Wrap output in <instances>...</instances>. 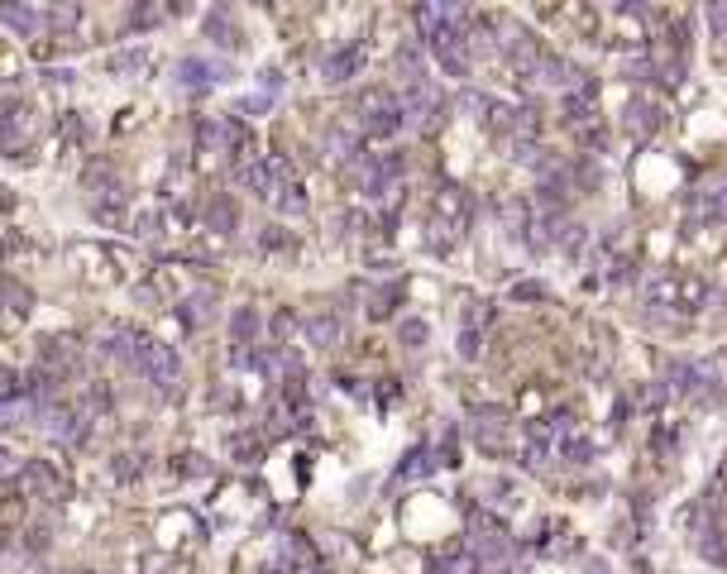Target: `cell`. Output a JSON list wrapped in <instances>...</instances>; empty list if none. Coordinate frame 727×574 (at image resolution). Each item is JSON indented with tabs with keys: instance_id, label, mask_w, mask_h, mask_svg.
I'll return each instance as SVG.
<instances>
[{
	"instance_id": "obj_1",
	"label": "cell",
	"mask_w": 727,
	"mask_h": 574,
	"mask_svg": "<svg viewBox=\"0 0 727 574\" xmlns=\"http://www.w3.org/2000/svg\"><path fill=\"white\" fill-rule=\"evenodd\" d=\"M647 297H651V316L647 321H661V325H679L685 316H694L703 302H713V287L694 273H679V268H661V273L647 283Z\"/></svg>"
},
{
	"instance_id": "obj_2",
	"label": "cell",
	"mask_w": 727,
	"mask_h": 574,
	"mask_svg": "<svg viewBox=\"0 0 727 574\" xmlns=\"http://www.w3.org/2000/svg\"><path fill=\"white\" fill-rule=\"evenodd\" d=\"M402 120H407V111H402V101H397L388 87L359 91V101H355V130H359V134L388 139V134L402 130Z\"/></svg>"
},
{
	"instance_id": "obj_3",
	"label": "cell",
	"mask_w": 727,
	"mask_h": 574,
	"mask_svg": "<svg viewBox=\"0 0 727 574\" xmlns=\"http://www.w3.org/2000/svg\"><path fill=\"white\" fill-rule=\"evenodd\" d=\"M469 220H474V192L460 182H440L431 192V226H440L450 240H460L469 230Z\"/></svg>"
},
{
	"instance_id": "obj_4",
	"label": "cell",
	"mask_w": 727,
	"mask_h": 574,
	"mask_svg": "<svg viewBox=\"0 0 727 574\" xmlns=\"http://www.w3.org/2000/svg\"><path fill=\"white\" fill-rule=\"evenodd\" d=\"M665 125V111L655 105L651 96H631L627 111H623V134L631 139V144H651L655 134H661Z\"/></svg>"
},
{
	"instance_id": "obj_5",
	"label": "cell",
	"mask_w": 727,
	"mask_h": 574,
	"mask_svg": "<svg viewBox=\"0 0 727 574\" xmlns=\"http://www.w3.org/2000/svg\"><path fill=\"white\" fill-rule=\"evenodd\" d=\"M402 111H407V120H412V125L431 130V125H436V111H440L436 81H412V87H407V96H402Z\"/></svg>"
},
{
	"instance_id": "obj_6",
	"label": "cell",
	"mask_w": 727,
	"mask_h": 574,
	"mask_svg": "<svg viewBox=\"0 0 727 574\" xmlns=\"http://www.w3.org/2000/svg\"><path fill=\"white\" fill-rule=\"evenodd\" d=\"M502 421H508V417H502L498 407H478L474 421H469V440H474V445H484V450L494 455L498 445H502V431H508Z\"/></svg>"
},
{
	"instance_id": "obj_7",
	"label": "cell",
	"mask_w": 727,
	"mask_h": 574,
	"mask_svg": "<svg viewBox=\"0 0 727 574\" xmlns=\"http://www.w3.org/2000/svg\"><path fill=\"white\" fill-rule=\"evenodd\" d=\"M139 373H149L154 383H163V388H172V383H178V359H172V349H168V345L149 340L144 359H139Z\"/></svg>"
},
{
	"instance_id": "obj_8",
	"label": "cell",
	"mask_w": 727,
	"mask_h": 574,
	"mask_svg": "<svg viewBox=\"0 0 727 574\" xmlns=\"http://www.w3.org/2000/svg\"><path fill=\"white\" fill-rule=\"evenodd\" d=\"M689 226H727V187H713L689 202Z\"/></svg>"
},
{
	"instance_id": "obj_9",
	"label": "cell",
	"mask_w": 727,
	"mask_h": 574,
	"mask_svg": "<svg viewBox=\"0 0 727 574\" xmlns=\"http://www.w3.org/2000/svg\"><path fill=\"white\" fill-rule=\"evenodd\" d=\"M19 488H25V494H34V498H57V494H63L57 474H53L43 460H29V464H25V474H19Z\"/></svg>"
},
{
	"instance_id": "obj_10",
	"label": "cell",
	"mask_w": 727,
	"mask_h": 574,
	"mask_svg": "<svg viewBox=\"0 0 727 574\" xmlns=\"http://www.w3.org/2000/svg\"><path fill=\"white\" fill-rule=\"evenodd\" d=\"M220 77H226V67H220V63H206V57H182V63H178V81H182V87L206 91L210 81H220Z\"/></svg>"
},
{
	"instance_id": "obj_11",
	"label": "cell",
	"mask_w": 727,
	"mask_h": 574,
	"mask_svg": "<svg viewBox=\"0 0 727 574\" xmlns=\"http://www.w3.org/2000/svg\"><path fill=\"white\" fill-rule=\"evenodd\" d=\"M39 359H43V369H49V373H57V369H73L77 359H81V349H77V340H67V335H53V340H43Z\"/></svg>"
},
{
	"instance_id": "obj_12",
	"label": "cell",
	"mask_w": 727,
	"mask_h": 574,
	"mask_svg": "<svg viewBox=\"0 0 727 574\" xmlns=\"http://www.w3.org/2000/svg\"><path fill=\"white\" fill-rule=\"evenodd\" d=\"M206 39L216 43V49H240V25L230 19V10H210L206 15Z\"/></svg>"
},
{
	"instance_id": "obj_13",
	"label": "cell",
	"mask_w": 727,
	"mask_h": 574,
	"mask_svg": "<svg viewBox=\"0 0 727 574\" xmlns=\"http://www.w3.org/2000/svg\"><path fill=\"white\" fill-rule=\"evenodd\" d=\"M0 19H5L19 39H34V34L49 25V15H43V10H34V5H5V15H0Z\"/></svg>"
},
{
	"instance_id": "obj_14",
	"label": "cell",
	"mask_w": 727,
	"mask_h": 574,
	"mask_svg": "<svg viewBox=\"0 0 727 574\" xmlns=\"http://www.w3.org/2000/svg\"><path fill=\"white\" fill-rule=\"evenodd\" d=\"M302 335H307V345L311 349H331L335 340H340V321L335 316H307V321H302Z\"/></svg>"
},
{
	"instance_id": "obj_15",
	"label": "cell",
	"mask_w": 727,
	"mask_h": 574,
	"mask_svg": "<svg viewBox=\"0 0 727 574\" xmlns=\"http://www.w3.org/2000/svg\"><path fill=\"white\" fill-rule=\"evenodd\" d=\"M259 331H264V316L259 311H254V307H234V316H230V340H234V345L249 349L254 340H259Z\"/></svg>"
},
{
	"instance_id": "obj_16",
	"label": "cell",
	"mask_w": 727,
	"mask_h": 574,
	"mask_svg": "<svg viewBox=\"0 0 727 574\" xmlns=\"http://www.w3.org/2000/svg\"><path fill=\"white\" fill-rule=\"evenodd\" d=\"M0 134H5V149H19L29 139V111L15 96H10V105H5V125H0Z\"/></svg>"
},
{
	"instance_id": "obj_17",
	"label": "cell",
	"mask_w": 727,
	"mask_h": 574,
	"mask_svg": "<svg viewBox=\"0 0 727 574\" xmlns=\"http://www.w3.org/2000/svg\"><path fill=\"white\" fill-rule=\"evenodd\" d=\"M202 220L210 230H234V220H240V206L230 202V196H210L206 210H202Z\"/></svg>"
},
{
	"instance_id": "obj_18",
	"label": "cell",
	"mask_w": 727,
	"mask_h": 574,
	"mask_svg": "<svg viewBox=\"0 0 727 574\" xmlns=\"http://www.w3.org/2000/svg\"><path fill=\"white\" fill-rule=\"evenodd\" d=\"M321 73H325V81H349L359 73V49H335L331 57H325Z\"/></svg>"
},
{
	"instance_id": "obj_19",
	"label": "cell",
	"mask_w": 727,
	"mask_h": 574,
	"mask_svg": "<svg viewBox=\"0 0 727 574\" xmlns=\"http://www.w3.org/2000/svg\"><path fill=\"white\" fill-rule=\"evenodd\" d=\"M536 81H546V87H565V81H574V73H570V63L565 57H555V53H546L541 63H536V73H532Z\"/></svg>"
},
{
	"instance_id": "obj_20",
	"label": "cell",
	"mask_w": 727,
	"mask_h": 574,
	"mask_svg": "<svg viewBox=\"0 0 727 574\" xmlns=\"http://www.w3.org/2000/svg\"><path fill=\"white\" fill-rule=\"evenodd\" d=\"M393 67L402 77H412V81H426V63H421V49L417 43H402V49L393 53Z\"/></svg>"
},
{
	"instance_id": "obj_21",
	"label": "cell",
	"mask_w": 727,
	"mask_h": 574,
	"mask_svg": "<svg viewBox=\"0 0 727 574\" xmlns=\"http://www.w3.org/2000/svg\"><path fill=\"white\" fill-rule=\"evenodd\" d=\"M426 340H431V325L421 321V316H402V321H397V345L417 349V345H426Z\"/></svg>"
},
{
	"instance_id": "obj_22",
	"label": "cell",
	"mask_w": 727,
	"mask_h": 574,
	"mask_svg": "<svg viewBox=\"0 0 727 574\" xmlns=\"http://www.w3.org/2000/svg\"><path fill=\"white\" fill-rule=\"evenodd\" d=\"M149 67V53L144 49H120L111 57V73H120V77H139Z\"/></svg>"
},
{
	"instance_id": "obj_23",
	"label": "cell",
	"mask_w": 727,
	"mask_h": 574,
	"mask_svg": "<svg viewBox=\"0 0 727 574\" xmlns=\"http://www.w3.org/2000/svg\"><path fill=\"white\" fill-rule=\"evenodd\" d=\"M29 287L25 283H19V278H5V307H10V316H15V321H19V316H29Z\"/></svg>"
},
{
	"instance_id": "obj_24",
	"label": "cell",
	"mask_w": 727,
	"mask_h": 574,
	"mask_svg": "<svg viewBox=\"0 0 727 574\" xmlns=\"http://www.w3.org/2000/svg\"><path fill=\"white\" fill-rule=\"evenodd\" d=\"M230 455H234V460H240V464H259V436H249V431H240V436H230Z\"/></svg>"
},
{
	"instance_id": "obj_25",
	"label": "cell",
	"mask_w": 727,
	"mask_h": 574,
	"mask_svg": "<svg viewBox=\"0 0 727 574\" xmlns=\"http://www.w3.org/2000/svg\"><path fill=\"white\" fill-rule=\"evenodd\" d=\"M431 464H436L431 450H412L402 464H397V478H421V474H431Z\"/></svg>"
},
{
	"instance_id": "obj_26",
	"label": "cell",
	"mask_w": 727,
	"mask_h": 574,
	"mask_svg": "<svg viewBox=\"0 0 727 574\" xmlns=\"http://www.w3.org/2000/svg\"><path fill=\"white\" fill-rule=\"evenodd\" d=\"M273 202H278V210H283V216H302V210H307V196H302V182L283 187V192H278Z\"/></svg>"
},
{
	"instance_id": "obj_27",
	"label": "cell",
	"mask_w": 727,
	"mask_h": 574,
	"mask_svg": "<svg viewBox=\"0 0 727 574\" xmlns=\"http://www.w3.org/2000/svg\"><path fill=\"white\" fill-rule=\"evenodd\" d=\"M488 321H494V302L478 297V302H469V307H464V331H484Z\"/></svg>"
},
{
	"instance_id": "obj_28",
	"label": "cell",
	"mask_w": 727,
	"mask_h": 574,
	"mask_svg": "<svg viewBox=\"0 0 727 574\" xmlns=\"http://www.w3.org/2000/svg\"><path fill=\"white\" fill-rule=\"evenodd\" d=\"M283 402L287 407H307V379H302V369L283 373Z\"/></svg>"
},
{
	"instance_id": "obj_29",
	"label": "cell",
	"mask_w": 727,
	"mask_h": 574,
	"mask_svg": "<svg viewBox=\"0 0 727 574\" xmlns=\"http://www.w3.org/2000/svg\"><path fill=\"white\" fill-rule=\"evenodd\" d=\"M699 541V555L703 560H727V541H723V532L713 526V532H703V536H694Z\"/></svg>"
},
{
	"instance_id": "obj_30",
	"label": "cell",
	"mask_w": 727,
	"mask_h": 574,
	"mask_svg": "<svg viewBox=\"0 0 727 574\" xmlns=\"http://www.w3.org/2000/svg\"><path fill=\"white\" fill-rule=\"evenodd\" d=\"M478 565H484V560H478L474 550H469V555H450V560H440V574H478Z\"/></svg>"
},
{
	"instance_id": "obj_31",
	"label": "cell",
	"mask_w": 727,
	"mask_h": 574,
	"mask_svg": "<svg viewBox=\"0 0 727 574\" xmlns=\"http://www.w3.org/2000/svg\"><path fill=\"white\" fill-rule=\"evenodd\" d=\"M546 297H550V287L546 283H532V278L512 287V302H546Z\"/></svg>"
},
{
	"instance_id": "obj_32",
	"label": "cell",
	"mask_w": 727,
	"mask_h": 574,
	"mask_svg": "<svg viewBox=\"0 0 727 574\" xmlns=\"http://www.w3.org/2000/svg\"><path fill=\"white\" fill-rule=\"evenodd\" d=\"M158 19H163L158 5H134V10H130V25H134V29H154Z\"/></svg>"
},
{
	"instance_id": "obj_33",
	"label": "cell",
	"mask_w": 727,
	"mask_h": 574,
	"mask_svg": "<svg viewBox=\"0 0 727 574\" xmlns=\"http://www.w3.org/2000/svg\"><path fill=\"white\" fill-rule=\"evenodd\" d=\"M460 355H464V359H478V355H484V331H464V325H460Z\"/></svg>"
},
{
	"instance_id": "obj_34",
	"label": "cell",
	"mask_w": 727,
	"mask_h": 574,
	"mask_svg": "<svg viewBox=\"0 0 727 574\" xmlns=\"http://www.w3.org/2000/svg\"><path fill=\"white\" fill-rule=\"evenodd\" d=\"M134 235H139V240H154V235H163V216H154V210H144V216L134 220Z\"/></svg>"
},
{
	"instance_id": "obj_35",
	"label": "cell",
	"mask_w": 727,
	"mask_h": 574,
	"mask_svg": "<svg viewBox=\"0 0 727 574\" xmlns=\"http://www.w3.org/2000/svg\"><path fill=\"white\" fill-rule=\"evenodd\" d=\"M292 325H297V316H292V311H278L273 321H268V335H273V345H278V340H283V335L292 331Z\"/></svg>"
},
{
	"instance_id": "obj_36",
	"label": "cell",
	"mask_w": 727,
	"mask_h": 574,
	"mask_svg": "<svg viewBox=\"0 0 727 574\" xmlns=\"http://www.w3.org/2000/svg\"><path fill=\"white\" fill-rule=\"evenodd\" d=\"M393 297H397V292H373V302H369V316H373V321H383V316L393 311Z\"/></svg>"
},
{
	"instance_id": "obj_37",
	"label": "cell",
	"mask_w": 727,
	"mask_h": 574,
	"mask_svg": "<svg viewBox=\"0 0 727 574\" xmlns=\"http://www.w3.org/2000/svg\"><path fill=\"white\" fill-rule=\"evenodd\" d=\"M139 470H144V464H139V455H120V460H115V478H134Z\"/></svg>"
},
{
	"instance_id": "obj_38",
	"label": "cell",
	"mask_w": 727,
	"mask_h": 574,
	"mask_svg": "<svg viewBox=\"0 0 727 574\" xmlns=\"http://www.w3.org/2000/svg\"><path fill=\"white\" fill-rule=\"evenodd\" d=\"M259 91H264V96H268V91L278 96V91H283V73H273V67H268V73H259Z\"/></svg>"
},
{
	"instance_id": "obj_39",
	"label": "cell",
	"mask_w": 727,
	"mask_h": 574,
	"mask_svg": "<svg viewBox=\"0 0 727 574\" xmlns=\"http://www.w3.org/2000/svg\"><path fill=\"white\" fill-rule=\"evenodd\" d=\"M182 474H196V478H202V474H210V464L202 460V455H182Z\"/></svg>"
},
{
	"instance_id": "obj_40",
	"label": "cell",
	"mask_w": 727,
	"mask_h": 574,
	"mask_svg": "<svg viewBox=\"0 0 727 574\" xmlns=\"http://www.w3.org/2000/svg\"><path fill=\"white\" fill-rule=\"evenodd\" d=\"M49 19H53V25H73V19H77V5H57Z\"/></svg>"
},
{
	"instance_id": "obj_41",
	"label": "cell",
	"mask_w": 727,
	"mask_h": 574,
	"mask_svg": "<svg viewBox=\"0 0 727 574\" xmlns=\"http://www.w3.org/2000/svg\"><path fill=\"white\" fill-rule=\"evenodd\" d=\"M29 550H43V546H49V532H43V526H34V532H29V541H25Z\"/></svg>"
},
{
	"instance_id": "obj_42",
	"label": "cell",
	"mask_w": 727,
	"mask_h": 574,
	"mask_svg": "<svg viewBox=\"0 0 727 574\" xmlns=\"http://www.w3.org/2000/svg\"><path fill=\"white\" fill-rule=\"evenodd\" d=\"M584 574H608V565H603V560H589V565H584Z\"/></svg>"
},
{
	"instance_id": "obj_43",
	"label": "cell",
	"mask_w": 727,
	"mask_h": 574,
	"mask_svg": "<svg viewBox=\"0 0 727 574\" xmlns=\"http://www.w3.org/2000/svg\"><path fill=\"white\" fill-rule=\"evenodd\" d=\"M67 574H91V570H67Z\"/></svg>"
},
{
	"instance_id": "obj_44",
	"label": "cell",
	"mask_w": 727,
	"mask_h": 574,
	"mask_svg": "<svg viewBox=\"0 0 727 574\" xmlns=\"http://www.w3.org/2000/svg\"><path fill=\"white\" fill-rule=\"evenodd\" d=\"M311 574H331V570H311Z\"/></svg>"
}]
</instances>
